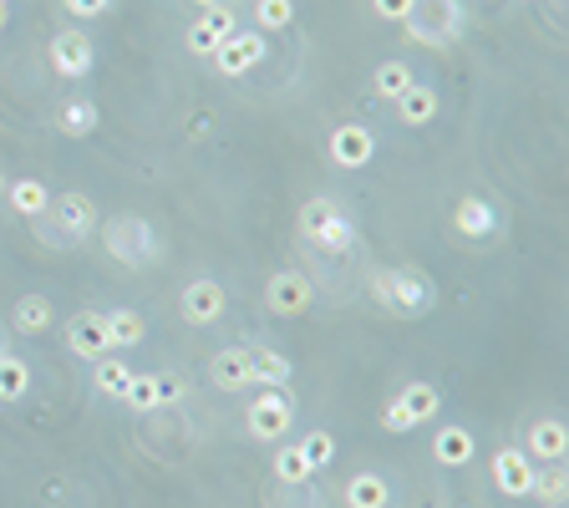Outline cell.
Masks as SVG:
<instances>
[{
	"mask_svg": "<svg viewBox=\"0 0 569 508\" xmlns=\"http://www.w3.org/2000/svg\"><path fill=\"white\" fill-rule=\"evenodd\" d=\"M31 391V366L11 351H0V401H21Z\"/></svg>",
	"mask_w": 569,
	"mask_h": 508,
	"instance_id": "cell-32",
	"label": "cell"
},
{
	"mask_svg": "<svg viewBox=\"0 0 569 508\" xmlns=\"http://www.w3.org/2000/svg\"><path fill=\"white\" fill-rule=\"evenodd\" d=\"M437 112H442V92H437V87H427V81H412L407 92L397 97L402 128H433Z\"/></svg>",
	"mask_w": 569,
	"mask_h": 508,
	"instance_id": "cell-19",
	"label": "cell"
},
{
	"mask_svg": "<svg viewBox=\"0 0 569 508\" xmlns=\"http://www.w3.org/2000/svg\"><path fill=\"white\" fill-rule=\"evenodd\" d=\"M300 453L310 457V468H326V463H336V438H331L326 428L305 432V438H300Z\"/></svg>",
	"mask_w": 569,
	"mask_h": 508,
	"instance_id": "cell-34",
	"label": "cell"
},
{
	"mask_svg": "<svg viewBox=\"0 0 569 508\" xmlns=\"http://www.w3.org/2000/svg\"><path fill=\"white\" fill-rule=\"evenodd\" d=\"M493 488L503 498H529V483H534V457L524 448H499L493 453Z\"/></svg>",
	"mask_w": 569,
	"mask_h": 508,
	"instance_id": "cell-13",
	"label": "cell"
},
{
	"mask_svg": "<svg viewBox=\"0 0 569 508\" xmlns=\"http://www.w3.org/2000/svg\"><path fill=\"white\" fill-rule=\"evenodd\" d=\"M102 244H107V254L128 269L158 265V254H163V234L153 229V219H143V214H112L102 224Z\"/></svg>",
	"mask_w": 569,
	"mask_h": 508,
	"instance_id": "cell-2",
	"label": "cell"
},
{
	"mask_svg": "<svg viewBox=\"0 0 569 508\" xmlns=\"http://www.w3.org/2000/svg\"><path fill=\"white\" fill-rule=\"evenodd\" d=\"M371 300L386 310V316H402V321H412V316H427V310L437 306V285L427 280L417 265H382L371 269Z\"/></svg>",
	"mask_w": 569,
	"mask_h": 508,
	"instance_id": "cell-1",
	"label": "cell"
},
{
	"mask_svg": "<svg viewBox=\"0 0 569 508\" xmlns=\"http://www.w3.org/2000/svg\"><path fill=\"white\" fill-rule=\"evenodd\" d=\"M229 31H239L234 26V11H229V5H214V11H199V21L188 26L184 41H188V52H194V56H214Z\"/></svg>",
	"mask_w": 569,
	"mask_h": 508,
	"instance_id": "cell-17",
	"label": "cell"
},
{
	"mask_svg": "<svg viewBox=\"0 0 569 508\" xmlns=\"http://www.w3.org/2000/svg\"><path fill=\"white\" fill-rule=\"evenodd\" d=\"M56 122H62V133H67V137L97 133V102H87V97H72V102H62Z\"/></svg>",
	"mask_w": 569,
	"mask_h": 508,
	"instance_id": "cell-31",
	"label": "cell"
},
{
	"mask_svg": "<svg viewBox=\"0 0 569 508\" xmlns=\"http://www.w3.org/2000/svg\"><path fill=\"white\" fill-rule=\"evenodd\" d=\"M529 498H534V504H544V508H565V498H569V473H565V463H544V468H534Z\"/></svg>",
	"mask_w": 569,
	"mask_h": 508,
	"instance_id": "cell-23",
	"label": "cell"
},
{
	"mask_svg": "<svg viewBox=\"0 0 569 508\" xmlns=\"http://www.w3.org/2000/svg\"><path fill=\"white\" fill-rule=\"evenodd\" d=\"M326 153H331L336 168H366V163L376 158V137H371V128H361V122H341L331 133V143H326Z\"/></svg>",
	"mask_w": 569,
	"mask_h": 508,
	"instance_id": "cell-14",
	"label": "cell"
},
{
	"mask_svg": "<svg viewBox=\"0 0 569 508\" xmlns=\"http://www.w3.org/2000/svg\"><path fill=\"white\" fill-rule=\"evenodd\" d=\"M265 306L275 310V316H305V310L316 306V285L305 280L300 269H280L265 285Z\"/></svg>",
	"mask_w": 569,
	"mask_h": 508,
	"instance_id": "cell-11",
	"label": "cell"
},
{
	"mask_svg": "<svg viewBox=\"0 0 569 508\" xmlns=\"http://www.w3.org/2000/svg\"><path fill=\"white\" fill-rule=\"evenodd\" d=\"M392 504V488H386L382 473H357L346 483V508H386Z\"/></svg>",
	"mask_w": 569,
	"mask_h": 508,
	"instance_id": "cell-26",
	"label": "cell"
},
{
	"mask_svg": "<svg viewBox=\"0 0 569 508\" xmlns=\"http://www.w3.org/2000/svg\"><path fill=\"white\" fill-rule=\"evenodd\" d=\"M300 240L320 254H351L357 250V224L336 199H310L300 209Z\"/></svg>",
	"mask_w": 569,
	"mask_h": 508,
	"instance_id": "cell-3",
	"label": "cell"
},
{
	"mask_svg": "<svg viewBox=\"0 0 569 508\" xmlns=\"http://www.w3.org/2000/svg\"><path fill=\"white\" fill-rule=\"evenodd\" d=\"M107 335H112V351H133L147 341V321L138 310H107Z\"/></svg>",
	"mask_w": 569,
	"mask_h": 508,
	"instance_id": "cell-27",
	"label": "cell"
},
{
	"mask_svg": "<svg viewBox=\"0 0 569 508\" xmlns=\"http://www.w3.org/2000/svg\"><path fill=\"white\" fill-rule=\"evenodd\" d=\"M225 310H229V295H225V285L209 280V275L188 280L184 295H178V316H184V325H214Z\"/></svg>",
	"mask_w": 569,
	"mask_h": 508,
	"instance_id": "cell-9",
	"label": "cell"
},
{
	"mask_svg": "<svg viewBox=\"0 0 569 508\" xmlns=\"http://www.w3.org/2000/svg\"><path fill=\"white\" fill-rule=\"evenodd\" d=\"M194 5H199V11H214V5H229V0H194Z\"/></svg>",
	"mask_w": 569,
	"mask_h": 508,
	"instance_id": "cell-37",
	"label": "cell"
},
{
	"mask_svg": "<svg viewBox=\"0 0 569 508\" xmlns=\"http://www.w3.org/2000/svg\"><path fill=\"white\" fill-rule=\"evenodd\" d=\"M128 382H133V366L122 362V356H97L92 362V387H97V397H107V401H122V391H128Z\"/></svg>",
	"mask_w": 569,
	"mask_h": 508,
	"instance_id": "cell-22",
	"label": "cell"
},
{
	"mask_svg": "<svg viewBox=\"0 0 569 508\" xmlns=\"http://www.w3.org/2000/svg\"><path fill=\"white\" fill-rule=\"evenodd\" d=\"M209 382L219 391H244L254 387V346H225L209 362Z\"/></svg>",
	"mask_w": 569,
	"mask_h": 508,
	"instance_id": "cell-15",
	"label": "cell"
},
{
	"mask_svg": "<svg viewBox=\"0 0 569 508\" xmlns=\"http://www.w3.org/2000/svg\"><path fill=\"white\" fill-rule=\"evenodd\" d=\"M473 453H478V442H473L468 428H458V422H442V428H437L433 457L442 463V468H463V463H473Z\"/></svg>",
	"mask_w": 569,
	"mask_h": 508,
	"instance_id": "cell-20",
	"label": "cell"
},
{
	"mask_svg": "<svg viewBox=\"0 0 569 508\" xmlns=\"http://www.w3.org/2000/svg\"><path fill=\"white\" fill-rule=\"evenodd\" d=\"M452 229L463 240H493L499 234V209H493L483 194H468V199L452 203Z\"/></svg>",
	"mask_w": 569,
	"mask_h": 508,
	"instance_id": "cell-16",
	"label": "cell"
},
{
	"mask_svg": "<svg viewBox=\"0 0 569 508\" xmlns=\"http://www.w3.org/2000/svg\"><path fill=\"white\" fill-rule=\"evenodd\" d=\"M36 224L46 229L52 244H81L97 229V203L87 199V194H56Z\"/></svg>",
	"mask_w": 569,
	"mask_h": 508,
	"instance_id": "cell-5",
	"label": "cell"
},
{
	"mask_svg": "<svg viewBox=\"0 0 569 508\" xmlns=\"http://www.w3.org/2000/svg\"><path fill=\"white\" fill-rule=\"evenodd\" d=\"M0 194H6V174H0Z\"/></svg>",
	"mask_w": 569,
	"mask_h": 508,
	"instance_id": "cell-39",
	"label": "cell"
},
{
	"mask_svg": "<svg viewBox=\"0 0 569 508\" xmlns=\"http://www.w3.org/2000/svg\"><path fill=\"white\" fill-rule=\"evenodd\" d=\"M6 199H11V209L21 219H41V214H46V203H52V194H46L41 178H15V184L6 188Z\"/></svg>",
	"mask_w": 569,
	"mask_h": 508,
	"instance_id": "cell-28",
	"label": "cell"
},
{
	"mask_svg": "<svg viewBox=\"0 0 569 508\" xmlns=\"http://www.w3.org/2000/svg\"><path fill=\"white\" fill-rule=\"evenodd\" d=\"M265 56H270L265 31H229L209 62H214V71H219V77H244V71H254L260 62H265Z\"/></svg>",
	"mask_w": 569,
	"mask_h": 508,
	"instance_id": "cell-6",
	"label": "cell"
},
{
	"mask_svg": "<svg viewBox=\"0 0 569 508\" xmlns=\"http://www.w3.org/2000/svg\"><path fill=\"white\" fill-rule=\"evenodd\" d=\"M52 321H56V310H52V300H46V295H21V300H15V310H11V325L21 335H41Z\"/></svg>",
	"mask_w": 569,
	"mask_h": 508,
	"instance_id": "cell-24",
	"label": "cell"
},
{
	"mask_svg": "<svg viewBox=\"0 0 569 508\" xmlns=\"http://www.w3.org/2000/svg\"><path fill=\"white\" fill-rule=\"evenodd\" d=\"M6 5H11V0H6Z\"/></svg>",
	"mask_w": 569,
	"mask_h": 508,
	"instance_id": "cell-40",
	"label": "cell"
},
{
	"mask_svg": "<svg viewBox=\"0 0 569 508\" xmlns=\"http://www.w3.org/2000/svg\"><path fill=\"white\" fill-rule=\"evenodd\" d=\"M412 5H417V0H371V11L382 15V21H407Z\"/></svg>",
	"mask_w": 569,
	"mask_h": 508,
	"instance_id": "cell-35",
	"label": "cell"
},
{
	"mask_svg": "<svg viewBox=\"0 0 569 508\" xmlns=\"http://www.w3.org/2000/svg\"><path fill=\"white\" fill-rule=\"evenodd\" d=\"M295 21V0H254V31H285Z\"/></svg>",
	"mask_w": 569,
	"mask_h": 508,
	"instance_id": "cell-33",
	"label": "cell"
},
{
	"mask_svg": "<svg viewBox=\"0 0 569 508\" xmlns=\"http://www.w3.org/2000/svg\"><path fill=\"white\" fill-rule=\"evenodd\" d=\"M67 11L77 15V21H97V15L112 11V0H67Z\"/></svg>",
	"mask_w": 569,
	"mask_h": 508,
	"instance_id": "cell-36",
	"label": "cell"
},
{
	"mask_svg": "<svg viewBox=\"0 0 569 508\" xmlns=\"http://www.w3.org/2000/svg\"><path fill=\"white\" fill-rule=\"evenodd\" d=\"M412 81H417V77H412V67H407V62H402V56H397V62H382V67L371 71V92H376V97H386V102H397V97L407 92Z\"/></svg>",
	"mask_w": 569,
	"mask_h": 508,
	"instance_id": "cell-29",
	"label": "cell"
},
{
	"mask_svg": "<svg viewBox=\"0 0 569 508\" xmlns=\"http://www.w3.org/2000/svg\"><path fill=\"white\" fill-rule=\"evenodd\" d=\"M524 453L539 457V463H565V453H569L565 417H539V422L529 428V438H524Z\"/></svg>",
	"mask_w": 569,
	"mask_h": 508,
	"instance_id": "cell-18",
	"label": "cell"
},
{
	"mask_svg": "<svg viewBox=\"0 0 569 508\" xmlns=\"http://www.w3.org/2000/svg\"><path fill=\"white\" fill-rule=\"evenodd\" d=\"M184 397V382L168 372H133L128 391H122V407H133V412H158L168 401Z\"/></svg>",
	"mask_w": 569,
	"mask_h": 508,
	"instance_id": "cell-10",
	"label": "cell"
},
{
	"mask_svg": "<svg viewBox=\"0 0 569 508\" xmlns=\"http://www.w3.org/2000/svg\"><path fill=\"white\" fill-rule=\"evenodd\" d=\"M310 457L300 453V442H280V453H275V478L285 483V488H300V483H310Z\"/></svg>",
	"mask_w": 569,
	"mask_h": 508,
	"instance_id": "cell-30",
	"label": "cell"
},
{
	"mask_svg": "<svg viewBox=\"0 0 569 508\" xmlns=\"http://www.w3.org/2000/svg\"><path fill=\"white\" fill-rule=\"evenodd\" d=\"M6 21H11V11H6V0H0V31H6Z\"/></svg>",
	"mask_w": 569,
	"mask_h": 508,
	"instance_id": "cell-38",
	"label": "cell"
},
{
	"mask_svg": "<svg viewBox=\"0 0 569 508\" xmlns=\"http://www.w3.org/2000/svg\"><path fill=\"white\" fill-rule=\"evenodd\" d=\"M397 407L407 412L412 428H423V422H433V417L442 412V391H437L433 382H407V387L397 391Z\"/></svg>",
	"mask_w": 569,
	"mask_h": 508,
	"instance_id": "cell-21",
	"label": "cell"
},
{
	"mask_svg": "<svg viewBox=\"0 0 569 508\" xmlns=\"http://www.w3.org/2000/svg\"><path fill=\"white\" fill-rule=\"evenodd\" d=\"M402 26H407V36L417 41V46L442 52V46H452V41L468 31V11H463V0H417Z\"/></svg>",
	"mask_w": 569,
	"mask_h": 508,
	"instance_id": "cell-4",
	"label": "cell"
},
{
	"mask_svg": "<svg viewBox=\"0 0 569 508\" xmlns=\"http://www.w3.org/2000/svg\"><path fill=\"white\" fill-rule=\"evenodd\" d=\"M46 56H52V71H56V77H67V81L87 77V71H92V62H97L92 36H87V31H77V26L56 31L52 46H46Z\"/></svg>",
	"mask_w": 569,
	"mask_h": 508,
	"instance_id": "cell-8",
	"label": "cell"
},
{
	"mask_svg": "<svg viewBox=\"0 0 569 508\" xmlns=\"http://www.w3.org/2000/svg\"><path fill=\"white\" fill-rule=\"evenodd\" d=\"M254 387H265V391L291 387V356H280L270 346H254Z\"/></svg>",
	"mask_w": 569,
	"mask_h": 508,
	"instance_id": "cell-25",
	"label": "cell"
},
{
	"mask_svg": "<svg viewBox=\"0 0 569 508\" xmlns=\"http://www.w3.org/2000/svg\"><path fill=\"white\" fill-rule=\"evenodd\" d=\"M244 428H250L254 442H280L295 428L291 397H285V391H260V397L250 401V412H244Z\"/></svg>",
	"mask_w": 569,
	"mask_h": 508,
	"instance_id": "cell-7",
	"label": "cell"
},
{
	"mask_svg": "<svg viewBox=\"0 0 569 508\" xmlns=\"http://www.w3.org/2000/svg\"><path fill=\"white\" fill-rule=\"evenodd\" d=\"M67 351L72 356H81V362H97V356L112 351V335H107L102 310H81V316H72L67 321Z\"/></svg>",
	"mask_w": 569,
	"mask_h": 508,
	"instance_id": "cell-12",
	"label": "cell"
}]
</instances>
